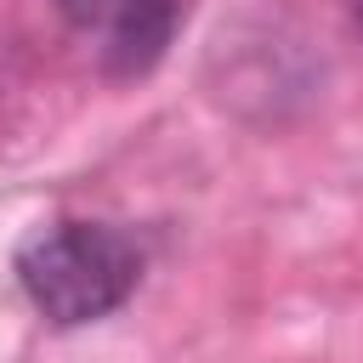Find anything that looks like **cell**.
I'll use <instances>...</instances> for the list:
<instances>
[{"label":"cell","mask_w":363,"mask_h":363,"mask_svg":"<svg viewBox=\"0 0 363 363\" xmlns=\"http://www.w3.org/2000/svg\"><path fill=\"white\" fill-rule=\"evenodd\" d=\"M136 278L142 255L108 221H45L17 244V284L28 306L57 329H79L119 312Z\"/></svg>","instance_id":"cell-1"},{"label":"cell","mask_w":363,"mask_h":363,"mask_svg":"<svg viewBox=\"0 0 363 363\" xmlns=\"http://www.w3.org/2000/svg\"><path fill=\"white\" fill-rule=\"evenodd\" d=\"M62 17L96 40L108 74L130 79V74H147L170 34H176V17H182V0H57Z\"/></svg>","instance_id":"cell-2"}]
</instances>
